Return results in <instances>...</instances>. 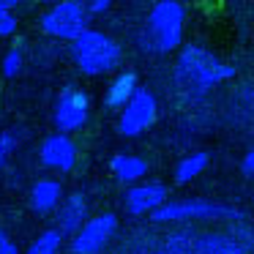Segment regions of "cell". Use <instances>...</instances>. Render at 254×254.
<instances>
[{
	"label": "cell",
	"mask_w": 254,
	"mask_h": 254,
	"mask_svg": "<svg viewBox=\"0 0 254 254\" xmlns=\"http://www.w3.org/2000/svg\"><path fill=\"white\" fill-rule=\"evenodd\" d=\"M126 210L131 216H153L167 202V186L164 183H137L126 191Z\"/></svg>",
	"instance_id": "11"
},
{
	"label": "cell",
	"mask_w": 254,
	"mask_h": 254,
	"mask_svg": "<svg viewBox=\"0 0 254 254\" xmlns=\"http://www.w3.org/2000/svg\"><path fill=\"white\" fill-rule=\"evenodd\" d=\"M85 6H88V14L93 17V14H107L112 8V3L110 0H96V3H85Z\"/></svg>",
	"instance_id": "22"
},
{
	"label": "cell",
	"mask_w": 254,
	"mask_h": 254,
	"mask_svg": "<svg viewBox=\"0 0 254 254\" xmlns=\"http://www.w3.org/2000/svg\"><path fill=\"white\" fill-rule=\"evenodd\" d=\"M241 170H243V175L254 178V148L249 150L246 156H243V161H241Z\"/></svg>",
	"instance_id": "24"
},
{
	"label": "cell",
	"mask_w": 254,
	"mask_h": 254,
	"mask_svg": "<svg viewBox=\"0 0 254 254\" xmlns=\"http://www.w3.org/2000/svg\"><path fill=\"white\" fill-rule=\"evenodd\" d=\"M74 63L82 74L88 77H99V74H110L121 66L123 50L112 36L101 33V30H88L71 44Z\"/></svg>",
	"instance_id": "3"
},
{
	"label": "cell",
	"mask_w": 254,
	"mask_h": 254,
	"mask_svg": "<svg viewBox=\"0 0 254 254\" xmlns=\"http://www.w3.org/2000/svg\"><path fill=\"white\" fill-rule=\"evenodd\" d=\"M61 241H63V235L58 230H44L28 246V252H25V254H58V252H61Z\"/></svg>",
	"instance_id": "17"
},
{
	"label": "cell",
	"mask_w": 254,
	"mask_h": 254,
	"mask_svg": "<svg viewBox=\"0 0 254 254\" xmlns=\"http://www.w3.org/2000/svg\"><path fill=\"white\" fill-rule=\"evenodd\" d=\"M88 224V199L82 191H74L63 199V205L58 208V227L55 230L61 235H77L82 227Z\"/></svg>",
	"instance_id": "12"
},
{
	"label": "cell",
	"mask_w": 254,
	"mask_h": 254,
	"mask_svg": "<svg viewBox=\"0 0 254 254\" xmlns=\"http://www.w3.org/2000/svg\"><path fill=\"white\" fill-rule=\"evenodd\" d=\"M210 156L205 153V150H197V153H189L186 159L178 161L175 172H172V181L178 183V186H186V183H191L197 175H202L205 167H208Z\"/></svg>",
	"instance_id": "16"
},
{
	"label": "cell",
	"mask_w": 254,
	"mask_h": 254,
	"mask_svg": "<svg viewBox=\"0 0 254 254\" xmlns=\"http://www.w3.org/2000/svg\"><path fill=\"white\" fill-rule=\"evenodd\" d=\"M0 66H3V74H6V77H17V74L22 71V66H25L22 50H19V47H11V50L3 55V63H0Z\"/></svg>",
	"instance_id": "20"
},
{
	"label": "cell",
	"mask_w": 254,
	"mask_h": 254,
	"mask_svg": "<svg viewBox=\"0 0 254 254\" xmlns=\"http://www.w3.org/2000/svg\"><path fill=\"white\" fill-rule=\"evenodd\" d=\"M159 118V101L150 93L148 88H139L137 96L128 101V107L121 112V121H118V131L123 137H139L145 134Z\"/></svg>",
	"instance_id": "8"
},
{
	"label": "cell",
	"mask_w": 254,
	"mask_h": 254,
	"mask_svg": "<svg viewBox=\"0 0 254 254\" xmlns=\"http://www.w3.org/2000/svg\"><path fill=\"white\" fill-rule=\"evenodd\" d=\"M121 254H164V243H156L150 235H134L126 241Z\"/></svg>",
	"instance_id": "18"
},
{
	"label": "cell",
	"mask_w": 254,
	"mask_h": 254,
	"mask_svg": "<svg viewBox=\"0 0 254 254\" xmlns=\"http://www.w3.org/2000/svg\"><path fill=\"white\" fill-rule=\"evenodd\" d=\"M17 145H19V137H17L14 128L0 134V170H6V164H8V159H11V153L17 150Z\"/></svg>",
	"instance_id": "19"
},
{
	"label": "cell",
	"mask_w": 254,
	"mask_h": 254,
	"mask_svg": "<svg viewBox=\"0 0 254 254\" xmlns=\"http://www.w3.org/2000/svg\"><path fill=\"white\" fill-rule=\"evenodd\" d=\"M118 232L115 213H99L71 238V254H101Z\"/></svg>",
	"instance_id": "9"
},
{
	"label": "cell",
	"mask_w": 254,
	"mask_h": 254,
	"mask_svg": "<svg viewBox=\"0 0 254 254\" xmlns=\"http://www.w3.org/2000/svg\"><path fill=\"white\" fill-rule=\"evenodd\" d=\"M88 115H90V96L77 85H66L55 101V110H52L55 128L61 134L79 131L88 123Z\"/></svg>",
	"instance_id": "7"
},
{
	"label": "cell",
	"mask_w": 254,
	"mask_h": 254,
	"mask_svg": "<svg viewBox=\"0 0 254 254\" xmlns=\"http://www.w3.org/2000/svg\"><path fill=\"white\" fill-rule=\"evenodd\" d=\"M164 254H246L238 241L216 232H175L164 241Z\"/></svg>",
	"instance_id": "6"
},
{
	"label": "cell",
	"mask_w": 254,
	"mask_h": 254,
	"mask_svg": "<svg viewBox=\"0 0 254 254\" xmlns=\"http://www.w3.org/2000/svg\"><path fill=\"white\" fill-rule=\"evenodd\" d=\"M153 224H172V221H243L246 216L238 208L224 202H210V199H175L164 202L153 216Z\"/></svg>",
	"instance_id": "4"
},
{
	"label": "cell",
	"mask_w": 254,
	"mask_h": 254,
	"mask_svg": "<svg viewBox=\"0 0 254 254\" xmlns=\"http://www.w3.org/2000/svg\"><path fill=\"white\" fill-rule=\"evenodd\" d=\"M88 22L90 14L85 3H77V0H63V3H55L52 8H47L41 14L39 25L47 36L52 39H63V41H77L82 33H88Z\"/></svg>",
	"instance_id": "5"
},
{
	"label": "cell",
	"mask_w": 254,
	"mask_h": 254,
	"mask_svg": "<svg viewBox=\"0 0 254 254\" xmlns=\"http://www.w3.org/2000/svg\"><path fill=\"white\" fill-rule=\"evenodd\" d=\"M39 159L41 164L47 167V170H55V172H68L74 170V164H77V145H74V139L68 137V134H50V137H44V142H41V150H39Z\"/></svg>",
	"instance_id": "10"
},
{
	"label": "cell",
	"mask_w": 254,
	"mask_h": 254,
	"mask_svg": "<svg viewBox=\"0 0 254 254\" xmlns=\"http://www.w3.org/2000/svg\"><path fill=\"white\" fill-rule=\"evenodd\" d=\"M110 170L121 183H137L148 175V161L131 153H115L110 159Z\"/></svg>",
	"instance_id": "15"
},
{
	"label": "cell",
	"mask_w": 254,
	"mask_h": 254,
	"mask_svg": "<svg viewBox=\"0 0 254 254\" xmlns=\"http://www.w3.org/2000/svg\"><path fill=\"white\" fill-rule=\"evenodd\" d=\"M139 90V79L134 71H121L115 74V79H112L110 85H107V93H104V104L110 107V110H126L128 101L137 96Z\"/></svg>",
	"instance_id": "13"
},
{
	"label": "cell",
	"mask_w": 254,
	"mask_h": 254,
	"mask_svg": "<svg viewBox=\"0 0 254 254\" xmlns=\"http://www.w3.org/2000/svg\"><path fill=\"white\" fill-rule=\"evenodd\" d=\"M235 77V66L221 63L213 52L202 50L199 44H183L175 61V88L186 99H199L213 85Z\"/></svg>",
	"instance_id": "1"
},
{
	"label": "cell",
	"mask_w": 254,
	"mask_h": 254,
	"mask_svg": "<svg viewBox=\"0 0 254 254\" xmlns=\"http://www.w3.org/2000/svg\"><path fill=\"white\" fill-rule=\"evenodd\" d=\"M17 6V0H0V11H11Z\"/></svg>",
	"instance_id": "25"
},
{
	"label": "cell",
	"mask_w": 254,
	"mask_h": 254,
	"mask_svg": "<svg viewBox=\"0 0 254 254\" xmlns=\"http://www.w3.org/2000/svg\"><path fill=\"white\" fill-rule=\"evenodd\" d=\"M0 254H19V249L14 246V241L0 230Z\"/></svg>",
	"instance_id": "23"
},
{
	"label": "cell",
	"mask_w": 254,
	"mask_h": 254,
	"mask_svg": "<svg viewBox=\"0 0 254 254\" xmlns=\"http://www.w3.org/2000/svg\"><path fill=\"white\" fill-rule=\"evenodd\" d=\"M17 30V17L11 11H0V39H6Z\"/></svg>",
	"instance_id": "21"
},
{
	"label": "cell",
	"mask_w": 254,
	"mask_h": 254,
	"mask_svg": "<svg viewBox=\"0 0 254 254\" xmlns=\"http://www.w3.org/2000/svg\"><path fill=\"white\" fill-rule=\"evenodd\" d=\"M63 186L55 178H39L30 186V208L36 213H52L63 205Z\"/></svg>",
	"instance_id": "14"
},
{
	"label": "cell",
	"mask_w": 254,
	"mask_h": 254,
	"mask_svg": "<svg viewBox=\"0 0 254 254\" xmlns=\"http://www.w3.org/2000/svg\"><path fill=\"white\" fill-rule=\"evenodd\" d=\"M183 28H186V8L172 0H161L150 8L142 30V47L148 52H167L181 50L183 44Z\"/></svg>",
	"instance_id": "2"
}]
</instances>
